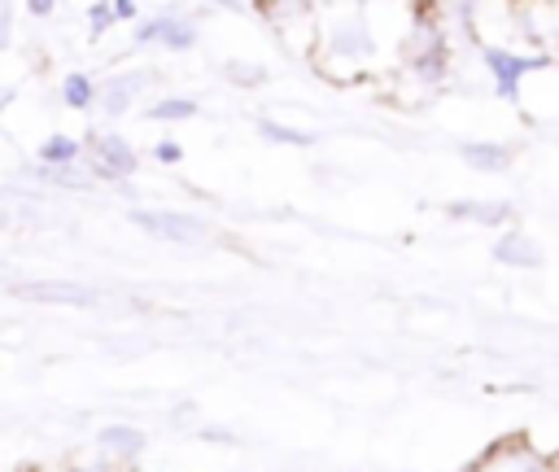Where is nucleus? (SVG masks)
I'll return each mask as SVG.
<instances>
[{"mask_svg":"<svg viewBox=\"0 0 559 472\" xmlns=\"http://www.w3.org/2000/svg\"><path fill=\"white\" fill-rule=\"evenodd\" d=\"M79 157H83V140H79V135L52 131V135L39 144V166H79Z\"/></svg>","mask_w":559,"mask_h":472,"instance_id":"nucleus-13","label":"nucleus"},{"mask_svg":"<svg viewBox=\"0 0 559 472\" xmlns=\"http://www.w3.org/2000/svg\"><path fill=\"white\" fill-rule=\"evenodd\" d=\"M35 175H39L44 184H61V188H87V184H92V175L83 170V162H79V166H39V162H35Z\"/></svg>","mask_w":559,"mask_h":472,"instance_id":"nucleus-17","label":"nucleus"},{"mask_svg":"<svg viewBox=\"0 0 559 472\" xmlns=\"http://www.w3.org/2000/svg\"><path fill=\"white\" fill-rule=\"evenodd\" d=\"M87 149V175L92 179H105V184H127L135 170H140V153L131 140H122L118 131H92L83 140Z\"/></svg>","mask_w":559,"mask_h":472,"instance_id":"nucleus-3","label":"nucleus"},{"mask_svg":"<svg viewBox=\"0 0 559 472\" xmlns=\"http://www.w3.org/2000/svg\"><path fill=\"white\" fill-rule=\"evenodd\" d=\"M445 214L459 223H476V227H507L515 205L511 201H454L445 205Z\"/></svg>","mask_w":559,"mask_h":472,"instance_id":"nucleus-12","label":"nucleus"},{"mask_svg":"<svg viewBox=\"0 0 559 472\" xmlns=\"http://www.w3.org/2000/svg\"><path fill=\"white\" fill-rule=\"evenodd\" d=\"M135 13H140V4H135V0H114V17H118V22H131Z\"/></svg>","mask_w":559,"mask_h":472,"instance_id":"nucleus-22","label":"nucleus"},{"mask_svg":"<svg viewBox=\"0 0 559 472\" xmlns=\"http://www.w3.org/2000/svg\"><path fill=\"white\" fill-rule=\"evenodd\" d=\"M467 472H555V463L546 455H537L528 441H502L493 450H485Z\"/></svg>","mask_w":559,"mask_h":472,"instance_id":"nucleus-7","label":"nucleus"},{"mask_svg":"<svg viewBox=\"0 0 559 472\" xmlns=\"http://www.w3.org/2000/svg\"><path fill=\"white\" fill-rule=\"evenodd\" d=\"M96 446H100L105 459H118V463L131 468V463L144 455L148 437H144V428H135V424H105V428L96 433Z\"/></svg>","mask_w":559,"mask_h":472,"instance_id":"nucleus-10","label":"nucleus"},{"mask_svg":"<svg viewBox=\"0 0 559 472\" xmlns=\"http://www.w3.org/2000/svg\"><path fill=\"white\" fill-rule=\"evenodd\" d=\"M52 9H57L52 0H31V4H26V13H31V17H52Z\"/></svg>","mask_w":559,"mask_h":472,"instance_id":"nucleus-23","label":"nucleus"},{"mask_svg":"<svg viewBox=\"0 0 559 472\" xmlns=\"http://www.w3.org/2000/svg\"><path fill=\"white\" fill-rule=\"evenodd\" d=\"M9 293L35 306H96L100 297L92 284H79V280H17L9 284Z\"/></svg>","mask_w":559,"mask_h":472,"instance_id":"nucleus-6","label":"nucleus"},{"mask_svg":"<svg viewBox=\"0 0 559 472\" xmlns=\"http://www.w3.org/2000/svg\"><path fill=\"white\" fill-rule=\"evenodd\" d=\"M4 223H9V210H4V205H0V227H4Z\"/></svg>","mask_w":559,"mask_h":472,"instance_id":"nucleus-25","label":"nucleus"},{"mask_svg":"<svg viewBox=\"0 0 559 472\" xmlns=\"http://www.w3.org/2000/svg\"><path fill=\"white\" fill-rule=\"evenodd\" d=\"M144 114H148L153 122H188V118L201 114V105H197L192 96H157Z\"/></svg>","mask_w":559,"mask_h":472,"instance_id":"nucleus-15","label":"nucleus"},{"mask_svg":"<svg viewBox=\"0 0 559 472\" xmlns=\"http://www.w3.org/2000/svg\"><path fill=\"white\" fill-rule=\"evenodd\" d=\"M227 79L231 83H245V87H258V83H266V66H253V61H227Z\"/></svg>","mask_w":559,"mask_h":472,"instance_id":"nucleus-19","label":"nucleus"},{"mask_svg":"<svg viewBox=\"0 0 559 472\" xmlns=\"http://www.w3.org/2000/svg\"><path fill=\"white\" fill-rule=\"evenodd\" d=\"M153 162H162V166H179V162H183V144L170 140V135L157 140V144H153Z\"/></svg>","mask_w":559,"mask_h":472,"instance_id":"nucleus-20","label":"nucleus"},{"mask_svg":"<svg viewBox=\"0 0 559 472\" xmlns=\"http://www.w3.org/2000/svg\"><path fill=\"white\" fill-rule=\"evenodd\" d=\"M131 39H135V48L157 44L166 52H192L201 44V26L188 13H153V17L135 22V35Z\"/></svg>","mask_w":559,"mask_h":472,"instance_id":"nucleus-5","label":"nucleus"},{"mask_svg":"<svg viewBox=\"0 0 559 472\" xmlns=\"http://www.w3.org/2000/svg\"><path fill=\"white\" fill-rule=\"evenodd\" d=\"M96 96H100V83H96L92 74L70 70V74L61 79V101H66L70 109H92V105H96Z\"/></svg>","mask_w":559,"mask_h":472,"instance_id":"nucleus-14","label":"nucleus"},{"mask_svg":"<svg viewBox=\"0 0 559 472\" xmlns=\"http://www.w3.org/2000/svg\"><path fill=\"white\" fill-rule=\"evenodd\" d=\"M140 232L157 236V240H170V245H205L210 240V223L201 214H188V210H131L127 214Z\"/></svg>","mask_w":559,"mask_h":472,"instance_id":"nucleus-4","label":"nucleus"},{"mask_svg":"<svg viewBox=\"0 0 559 472\" xmlns=\"http://www.w3.org/2000/svg\"><path fill=\"white\" fill-rule=\"evenodd\" d=\"M459 157H463L472 170H480V175H502V170H511V162H515V153H511L507 144H498V140H463V144H459Z\"/></svg>","mask_w":559,"mask_h":472,"instance_id":"nucleus-11","label":"nucleus"},{"mask_svg":"<svg viewBox=\"0 0 559 472\" xmlns=\"http://www.w3.org/2000/svg\"><path fill=\"white\" fill-rule=\"evenodd\" d=\"M489 253H493V262H498V267H515V271H537V267L546 262L542 245H537L524 227H502Z\"/></svg>","mask_w":559,"mask_h":472,"instance_id":"nucleus-9","label":"nucleus"},{"mask_svg":"<svg viewBox=\"0 0 559 472\" xmlns=\"http://www.w3.org/2000/svg\"><path fill=\"white\" fill-rule=\"evenodd\" d=\"M480 66L489 70V83L502 101H515L520 96V83L533 74V70H546L550 66V52L533 48H502V44H480Z\"/></svg>","mask_w":559,"mask_h":472,"instance_id":"nucleus-2","label":"nucleus"},{"mask_svg":"<svg viewBox=\"0 0 559 472\" xmlns=\"http://www.w3.org/2000/svg\"><path fill=\"white\" fill-rule=\"evenodd\" d=\"M258 135L271 140V144H293V149H310L314 144V131H297L280 118H258Z\"/></svg>","mask_w":559,"mask_h":472,"instance_id":"nucleus-16","label":"nucleus"},{"mask_svg":"<svg viewBox=\"0 0 559 472\" xmlns=\"http://www.w3.org/2000/svg\"><path fill=\"white\" fill-rule=\"evenodd\" d=\"M9 39H13V9L0 4V52L9 48Z\"/></svg>","mask_w":559,"mask_h":472,"instance_id":"nucleus-21","label":"nucleus"},{"mask_svg":"<svg viewBox=\"0 0 559 472\" xmlns=\"http://www.w3.org/2000/svg\"><path fill=\"white\" fill-rule=\"evenodd\" d=\"M148 83H153L148 70H118V74H109V79L100 83L96 105L105 109V118H122L127 109H135V101L144 96Z\"/></svg>","mask_w":559,"mask_h":472,"instance_id":"nucleus-8","label":"nucleus"},{"mask_svg":"<svg viewBox=\"0 0 559 472\" xmlns=\"http://www.w3.org/2000/svg\"><path fill=\"white\" fill-rule=\"evenodd\" d=\"M201 437H205V441H223V446H231V441H236L227 428H201Z\"/></svg>","mask_w":559,"mask_h":472,"instance_id":"nucleus-24","label":"nucleus"},{"mask_svg":"<svg viewBox=\"0 0 559 472\" xmlns=\"http://www.w3.org/2000/svg\"><path fill=\"white\" fill-rule=\"evenodd\" d=\"M114 22H118V17H114V0H96V4H87V35H92V39L105 35Z\"/></svg>","mask_w":559,"mask_h":472,"instance_id":"nucleus-18","label":"nucleus"},{"mask_svg":"<svg viewBox=\"0 0 559 472\" xmlns=\"http://www.w3.org/2000/svg\"><path fill=\"white\" fill-rule=\"evenodd\" d=\"M376 57V35L362 9H336L332 22H323V61H345L349 74Z\"/></svg>","mask_w":559,"mask_h":472,"instance_id":"nucleus-1","label":"nucleus"},{"mask_svg":"<svg viewBox=\"0 0 559 472\" xmlns=\"http://www.w3.org/2000/svg\"><path fill=\"white\" fill-rule=\"evenodd\" d=\"M122 472H135V468H122Z\"/></svg>","mask_w":559,"mask_h":472,"instance_id":"nucleus-26","label":"nucleus"}]
</instances>
